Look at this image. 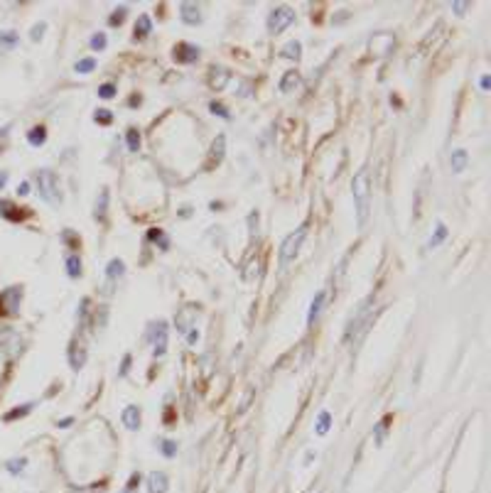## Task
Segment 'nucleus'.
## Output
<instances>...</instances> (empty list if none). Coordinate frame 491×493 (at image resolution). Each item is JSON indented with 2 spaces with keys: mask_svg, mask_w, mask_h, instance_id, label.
Instances as JSON below:
<instances>
[{
  "mask_svg": "<svg viewBox=\"0 0 491 493\" xmlns=\"http://www.w3.org/2000/svg\"><path fill=\"white\" fill-rule=\"evenodd\" d=\"M295 23V12H293V8H288V6H280V8H275V10L268 15V32L271 34H280L285 28H290V25Z\"/></svg>",
  "mask_w": 491,
  "mask_h": 493,
  "instance_id": "obj_4",
  "label": "nucleus"
},
{
  "mask_svg": "<svg viewBox=\"0 0 491 493\" xmlns=\"http://www.w3.org/2000/svg\"><path fill=\"white\" fill-rule=\"evenodd\" d=\"M351 196H354L356 209V224L364 226L368 219V209H371V174L368 169H359L351 180Z\"/></svg>",
  "mask_w": 491,
  "mask_h": 493,
  "instance_id": "obj_1",
  "label": "nucleus"
},
{
  "mask_svg": "<svg viewBox=\"0 0 491 493\" xmlns=\"http://www.w3.org/2000/svg\"><path fill=\"white\" fill-rule=\"evenodd\" d=\"M20 300H23V290L20 287H10L0 295V304H6V312L15 314L17 307H20Z\"/></svg>",
  "mask_w": 491,
  "mask_h": 493,
  "instance_id": "obj_6",
  "label": "nucleus"
},
{
  "mask_svg": "<svg viewBox=\"0 0 491 493\" xmlns=\"http://www.w3.org/2000/svg\"><path fill=\"white\" fill-rule=\"evenodd\" d=\"M17 45V34L15 32H0V47H15Z\"/></svg>",
  "mask_w": 491,
  "mask_h": 493,
  "instance_id": "obj_32",
  "label": "nucleus"
},
{
  "mask_svg": "<svg viewBox=\"0 0 491 493\" xmlns=\"http://www.w3.org/2000/svg\"><path fill=\"white\" fill-rule=\"evenodd\" d=\"M329 427H332V415H329L327 410H322V412H320V420H317V434L324 437L329 432Z\"/></svg>",
  "mask_w": 491,
  "mask_h": 493,
  "instance_id": "obj_21",
  "label": "nucleus"
},
{
  "mask_svg": "<svg viewBox=\"0 0 491 493\" xmlns=\"http://www.w3.org/2000/svg\"><path fill=\"white\" fill-rule=\"evenodd\" d=\"M28 143L32 147H40V145H45L47 143V130L42 128V125H37V128H32L28 133Z\"/></svg>",
  "mask_w": 491,
  "mask_h": 493,
  "instance_id": "obj_16",
  "label": "nucleus"
},
{
  "mask_svg": "<svg viewBox=\"0 0 491 493\" xmlns=\"http://www.w3.org/2000/svg\"><path fill=\"white\" fill-rule=\"evenodd\" d=\"M209 111L214 113V116L224 118V120H231V113H229V108H226L224 103H219V101H211V103H209Z\"/></svg>",
  "mask_w": 491,
  "mask_h": 493,
  "instance_id": "obj_28",
  "label": "nucleus"
},
{
  "mask_svg": "<svg viewBox=\"0 0 491 493\" xmlns=\"http://www.w3.org/2000/svg\"><path fill=\"white\" fill-rule=\"evenodd\" d=\"M229 78H231V74L226 72V69H211V76H209V84H211V89L214 91H221L226 86V81H229Z\"/></svg>",
  "mask_w": 491,
  "mask_h": 493,
  "instance_id": "obj_12",
  "label": "nucleus"
},
{
  "mask_svg": "<svg viewBox=\"0 0 491 493\" xmlns=\"http://www.w3.org/2000/svg\"><path fill=\"white\" fill-rule=\"evenodd\" d=\"M108 189H103L101 191V199H98L96 202V216L98 219H103V216H106V211H108Z\"/></svg>",
  "mask_w": 491,
  "mask_h": 493,
  "instance_id": "obj_31",
  "label": "nucleus"
},
{
  "mask_svg": "<svg viewBox=\"0 0 491 493\" xmlns=\"http://www.w3.org/2000/svg\"><path fill=\"white\" fill-rule=\"evenodd\" d=\"M452 10H455V15L462 17L464 10H469V3H452Z\"/></svg>",
  "mask_w": 491,
  "mask_h": 493,
  "instance_id": "obj_37",
  "label": "nucleus"
},
{
  "mask_svg": "<svg viewBox=\"0 0 491 493\" xmlns=\"http://www.w3.org/2000/svg\"><path fill=\"white\" fill-rule=\"evenodd\" d=\"M147 238H150V241H155V243H160V246H163V251H167V248H169V238L160 229L150 231V233H147Z\"/></svg>",
  "mask_w": 491,
  "mask_h": 493,
  "instance_id": "obj_27",
  "label": "nucleus"
},
{
  "mask_svg": "<svg viewBox=\"0 0 491 493\" xmlns=\"http://www.w3.org/2000/svg\"><path fill=\"white\" fill-rule=\"evenodd\" d=\"M300 52H302V45L300 42H288V45L280 50V56H285V59H295V62H300Z\"/></svg>",
  "mask_w": 491,
  "mask_h": 493,
  "instance_id": "obj_18",
  "label": "nucleus"
},
{
  "mask_svg": "<svg viewBox=\"0 0 491 493\" xmlns=\"http://www.w3.org/2000/svg\"><path fill=\"white\" fill-rule=\"evenodd\" d=\"M34 408V403H28L25 405V408H17V410H10V412H8L6 415V422H10V420H17V417H25L30 412V410Z\"/></svg>",
  "mask_w": 491,
  "mask_h": 493,
  "instance_id": "obj_29",
  "label": "nucleus"
},
{
  "mask_svg": "<svg viewBox=\"0 0 491 493\" xmlns=\"http://www.w3.org/2000/svg\"><path fill=\"white\" fill-rule=\"evenodd\" d=\"M305 235H307V226H300V229H295L293 233H290L288 238L280 243V268H288V265L297 258V253H300V248H302Z\"/></svg>",
  "mask_w": 491,
  "mask_h": 493,
  "instance_id": "obj_3",
  "label": "nucleus"
},
{
  "mask_svg": "<svg viewBox=\"0 0 491 493\" xmlns=\"http://www.w3.org/2000/svg\"><path fill=\"white\" fill-rule=\"evenodd\" d=\"M167 488H169L167 474H163V471H153V474L147 476V493H167Z\"/></svg>",
  "mask_w": 491,
  "mask_h": 493,
  "instance_id": "obj_8",
  "label": "nucleus"
},
{
  "mask_svg": "<svg viewBox=\"0 0 491 493\" xmlns=\"http://www.w3.org/2000/svg\"><path fill=\"white\" fill-rule=\"evenodd\" d=\"M125 12H128V10H125V8L121 6L118 10H116V15H111V20H108V23H111V25H121V23L125 20Z\"/></svg>",
  "mask_w": 491,
  "mask_h": 493,
  "instance_id": "obj_36",
  "label": "nucleus"
},
{
  "mask_svg": "<svg viewBox=\"0 0 491 493\" xmlns=\"http://www.w3.org/2000/svg\"><path fill=\"white\" fill-rule=\"evenodd\" d=\"M56 427H62V430L72 427V417H64V420H59V422H56Z\"/></svg>",
  "mask_w": 491,
  "mask_h": 493,
  "instance_id": "obj_41",
  "label": "nucleus"
},
{
  "mask_svg": "<svg viewBox=\"0 0 491 493\" xmlns=\"http://www.w3.org/2000/svg\"><path fill=\"white\" fill-rule=\"evenodd\" d=\"M199 59V47L189 45V42H180V45L175 47V62L180 64H192Z\"/></svg>",
  "mask_w": 491,
  "mask_h": 493,
  "instance_id": "obj_5",
  "label": "nucleus"
},
{
  "mask_svg": "<svg viewBox=\"0 0 491 493\" xmlns=\"http://www.w3.org/2000/svg\"><path fill=\"white\" fill-rule=\"evenodd\" d=\"M89 45H91V50H94V52H103V50H106V45H108L106 34H103V32H96V34H94V37L89 39Z\"/></svg>",
  "mask_w": 491,
  "mask_h": 493,
  "instance_id": "obj_26",
  "label": "nucleus"
},
{
  "mask_svg": "<svg viewBox=\"0 0 491 493\" xmlns=\"http://www.w3.org/2000/svg\"><path fill=\"white\" fill-rule=\"evenodd\" d=\"M150 32H153V23H150V17L140 15V17H138V23H136V39L147 37Z\"/></svg>",
  "mask_w": 491,
  "mask_h": 493,
  "instance_id": "obj_17",
  "label": "nucleus"
},
{
  "mask_svg": "<svg viewBox=\"0 0 491 493\" xmlns=\"http://www.w3.org/2000/svg\"><path fill=\"white\" fill-rule=\"evenodd\" d=\"M98 96H101V98H113V96H116V86L113 84H101L98 86Z\"/></svg>",
  "mask_w": 491,
  "mask_h": 493,
  "instance_id": "obj_34",
  "label": "nucleus"
},
{
  "mask_svg": "<svg viewBox=\"0 0 491 493\" xmlns=\"http://www.w3.org/2000/svg\"><path fill=\"white\" fill-rule=\"evenodd\" d=\"M17 194H20V196H28L30 194V185H28V182H23V185L17 187Z\"/></svg>",
  "mask_w": 491,
  "mask_h": 493,
  "instance_id": "obj_39",
  "label": "nucleus"
},
{
  "mask_svg": "<svg viewBox=\"0 0 491 493\" xmlns=\"http://www.w3.org/2000/svg\"><path fill=\"white\" fill-rule=\"evenodd\" d=\"M6 182H8V172H0V189L6 187Z\"/></svg>",
  "mask_w": 491,
  "mask_h": 493,
  "instance_id": "obj_43",
  "label": "nucleus"
},
{
  "mask_svg": "<svg viewBox=\"0 0 491 493\" xmlns=\"http://www.w3.org/2000/svg\"><path fill=\"white\" fill-rule=\"evenodd\" d=\"M121 420H123L125 430H130V432L140 430V408H138V405H128V408H123Z\"/></svg>",
  "mask_w": 491,
  "mask_h": 493,
  "instance_id": "obj_9",
  "label": "nucleus"
},
{
  "mask_svg": "<svg viewBox=\"0 0 491 493\" xmlns=\"http://www.w3.org/2000/svg\"><path fill=\"white\" fill-rule=\"evenodd\" d=\"M153 344H155V356H163L167 351V324L158 322L153 326Z\"/></svg>",
  "mask_w": 491,
  "mask_h": 493,
  "instance_id": "obj_7",
  "label": "nucleus"
},
{
  "mask_svg": "<svg viewBox=\"0 0 491 493\" xmlns=\"http://www.w3.org/2000/svg\"><path fill=\"white\" fill-rule=\"evenodd\" d=\"M224 150H226V138L219 135L214 140V145H211V162H221V160H224Z\"/></svg>",
  "mask_w": 491,
  "mask_h": 493,
  "instance_id": "obj_20",
  "label": "nucleus"
},
{
  "mask_svg": "<svg viewBox=\"0 0 491 493\" xmlns=\"http://www.w3.org/2000/svg\"><path fill=\"white\" fill-rule=\"evenodd\" d=\"M34 182H37V191L45 199L47 204H59L62 202V191H59V177H56L52 169H40L34 174Z\"/></svg>",
  "mask_w": 491,
  "mask_h": 493,
  "instance_id": "obj_2",
  "label": "nucleus"
},
{
  "mask_svg": "<svg viewBox=\"0 0 491 493\" xmlns=\"http://www.w3.org/2000/svg\"><path fill=\"white\" fill-rule=\"evenodd\" d=\"M96 69V59L94 56H86V59H79V62L74 64V72L76 74H91Z\"/></svg>",
  "mask_w": 491,
  "mask_h": 493,
  "instance_id": "obj_22",
  "label": "nucleus"
},
{
  "mask_svg": "<svg viewBox=\"0 0 491 493\" xmlns=\"http://www.w3.org/2000/svg\"><path fill=\"white\" fill-rule=\"evenodd\" d=\"M160 452H163L167 459H172V457L177 454V442H172V439H165V442H160Z\"/></svg>",
  "mask_w": 491,
  "mask_h": 493,
  "instance_id": "obj_30",
  "label": "nucleus"
},
{
  "mask_svg": "<svg viewBox=\"0 0 491 493\" xmlns=\"http://www.w3.org/2000/svg\"><path fill=\"white\" fill-rule=\"evenodd\" d=\"M8 474H12V476H17V474H23L25 469H28V459L25 457H20V459H10L6 464Z\"/></svg>",
  "mask_w": 491,
  "mask_h": 493,
  "instance_id": "obj_23",
  "label": "nucleus"
},
{
  "mask_svg": "<svg viewBox=\"0 0 491 493\" xmlns=\"http://www.w3.org/2000/svg\"><path fill=\"white\" fill-rule=\"evenodd\" d=\"M180 17L185 25H199L202 23V10H199V6H194V3H182Z\"/></svg>",
  "mask_w": 491,
  "mask_h": 493,
  "instance_id": "obj_10",
  "label": "nucleus"
},
{
  "mask_svg": "<svg viewBox=\"0 0 491 493\" xmlns=\"http://www.w3.org/2000/svg\"><path fill=\"white\" fill-rule=\"evenodd\" d=\"M324 292H317L315 295V300H312V304H310V312H307V324H315L317 322V317H320V312H322V304H324Z\"/></svg>",
  "mask_w": 491,
  "mask_h": 493,
  "instance_id": "obj_13",
  "label": "nucleus"
},
{
  "mask_svg": "<svg viewBox=\"0 0 491 493\" xmlns=\"http://www.w3.org/2000/svg\"><path fill=\"white\" fill-rule=\"evenodd\" d=\"M197 339H199L197 329H192V331H189V337H187V342H189V344H197Z\"/></svg>",
  "mask_w": 491,
  "mask_h": 493,
  "instance_id": "obj_42",
  "label": "nucleus"
},
{
  "mask_svg": "<svg viewBox=\"0 0 491 493\" xmlns=\"http://www.w3.org/2000/svg\"><path fill=\"white\" fill-rule=\"evenodd\" d=\"M67 275H69V277H79V275H81L79 255H69V258H67Z\"/></svg>",
  "mask_w": 491,
  "mask_h": 493,
  "instance_id": "obj_25",
  "label": "nucleus"
},
{
  "mask_svg": "<svg viewBox=\"0 0 491 493\" xmlns=\"http://www.w3.org/2000/svg\"><path fill=\"white\" fill-rule=\"evenodd\" d=\"M445 238H447V226L440 221V224H437V229H435V233L430 235L428 248H430V251H432V248H437V246H440V243L445 241Z\"/></svg>",
  "mask_w": 491,
  "mask_h": 493,
  "instance_id": "obj_19",
  "label": "nucleus"
},
{
  "mask_svg": "<svg viewBox=\"0 0 491 493\" xmlns=\"http://www.w3.org/2000/svg\"><path fill=\"white\" fill-rule=\"evenodd\" d=\"M123 273H125V265H123V260L121 258H113L111 263H108V268H106L108 282H116L118 277H123Z\"/></svg>",
  "mask_w": 491,
  "mask_h": 493,
  "instance_id": "obj_14",
  "label": "nucleus"
},
{
  "mask_svg": "<svg viewBox=\"0 0 491 493\" xmlns=\"http://www.w3.org/2000/svg\"><path fill=\"white\" fill-rule=\"evenodd\" d=\"M125 143H128L130 152H138L140 150V133H138L136 128H130L128 133H125Z\"/></svg>",
  "mask_w": 491,
  "mask_h": 493,
  "instance_id": "obj_24",
  "label": "nucleus"
},
{
  "mask_svg": "<svg viewBox=\"0 0 491 493\" xmlns=\"http://www.w3.org/2000/svg\"><path fill=\"white\" fill-rule=\"evenodd\" d=\"M467 165H469V155H467V150H452V155H450V167H452V172H464L467 169Z\"/></svg>",
  "mask_w": 491,
  "mask_h": 493,
  "instance_id": "obj_11",
  "label": "nucleus"
},
{
  "mask_svg": "<svg viewBox=\"0 0 491 493\" xmlns=\"http://www.w3.org/2000/svg\"><path fill=\"white\" fill-rule=\"evenodd\" d=\"M94 120H96V123H101V125H111L113 123V113L106 111V108H101V111H96Z\"/></svg>",
  "mask_w": 491,
  "mask_h": 493,
  "instance_id": "obj_33",
  "label": "nucleus"
},
{
  "mask_svg": "<svg viewBox=\"0 0 491 493\" xmlns=\"http://www.w3.org/2000/svg\"><path fill=\"white\" fill-rule=\"evenodd\" d=\"M479 86H481V91H489L491 78H489V76H481V78H479Z\"/></svg>",
  "mask_w": 491,
  "mask_h": 493,
  "instance_id": "obj_40",
  "label": "nucleus"
},
{
  "mask_svg": "<svg viewBox=\"0 0 491 493\" xmlns=\"http://www.w3.org/2000/svg\"><path fill=\"white\" fill-rule=\"evenodd\" d=\"M128 370H130V356H125V359H123V366H121V373H118V376H121V378H125V376H128Z\"/></svg>",
  "mask_w": 491,
  "mask_h": 493,
  "instance_id": "obj_38",
  "label": "nucleus"
},
{
  "mask_svg": "<svg viewBox=\"0 0 491 493\" xmlns=\"http://www.w3.org/2000/svg\"><path fill=\"white\" fill-rule=\"evenodd\" d=\"M300 86V74L297 72H288L285 76L280 78V91L282 94H290Z\"/></svg>",
  "mask_w": 491,
  "mask_h": 493,
  "instance_id": "obj_15",
  "label": "nucleus"
},
{
  "mask_svg": "<svg viewBox=\"0 0 491 493\" xmlns=\"http://www.w3.org/2000/svg\"><path fill=\"white\" fill-rule=\"evenodd\" d=\"M45 30H47V25H45V23L34 25L32 32H30V39H32V42H40V39L45 37Z\"/></svg>",
  "mask_w": 491,
  "mask_h": 493,
  "instance_id": "obj_35",
  "label": "nucleus"
}]
</instances>
